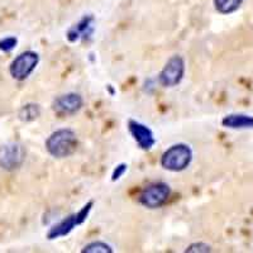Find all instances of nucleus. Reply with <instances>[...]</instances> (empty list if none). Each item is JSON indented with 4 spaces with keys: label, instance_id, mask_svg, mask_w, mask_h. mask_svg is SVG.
Instances as JSON below:
<instances>
[{
    "label": "nucleus",
    "instance_id": "1",
    "mask_svg": "<svg viewBox=\"0 0 253 253\" xmlns=\"http://www.w3.org/2000/svg\"><path fill=\"white\" fill-rule=\"evenodd\" d=\"M44 147L48 155H51L53 158H58V160L67 158L78 151V134L75 130L70 128H60L47 137Z\"/></svg>",
    "mask_w": 253,
    "mask_h": 253
},
{
    "label": "nucleus",
    "instance_id": "2",
    "mask_svg": "<svg viewBox=\"0 0 253 253\" xmlns=\"http://www.w3.org/2000/svg\"><path fill=\"white\" fill-rule=\"evenodd\" d=\"M194 158L193 148L186 143H175L162 153L160 165L170 172H182L191 165Z\"/></svg>",
    "mask_w": 253,
    "mask_h": 253
},
{
    "label": "nucleus",
    "instance_id": "3",
    "mask_svg": "<svg viewBox=\"0 0 253 253\" xmlns=\"http://www.w3.org/2000/svg\"><path fill=\"white\" fill-rule=\"evenodd\" d=\"M92 208H94V200H89L76 213L70 214V215L65 216L63 219L58 220L57 223H55V224L49 228L48 233H47V238L49 241H55V239H60L69 236L72 230H75L76 228L83 225L87 220Z\"/></svg>",
    "mask_w": 253,
    "mask_h": 253
},
{
    "label": "nucleus",
    "instance_id": "4",
    "mask_svg": "<svg viewBox=\"0 0 253 253\" xmlns=\"http://www.w3.org/2000/svg\"><path fill=\"white\" fill-rule=\"evenodd\" d=\"M172 190L164 181H155L146 185L138 195V202L147 209H160L170 200Z\"/></svg>",
    "mask_w": 253,
    "mask_h": 253
},
{
    "label": "nucleus",
    "instance_id": "5",
    "mask_svg": "<svg viewBox=\"0 0 253 253\" xmlns=\"http://www.w3.org/2000/svg\"><path fill=\"white\" fill-rule=\"evenodd\" d=\"M41 57L35 51H24L12 61L9 66V72L14 80L24 81L36 71L40 65Z\"/></svg>",
    "mask_w": 253,
    "mask_h": 253
},
{
    "label": "nucleus",
    "instance_id": "6",
    "mask_svg": "<svg viewBox=\"0 0 253 253\" xmlns=\"http://www.w3.org/2000/svg\"><path fill=\"white\" fill-rule=\"evenodd\" d=\"M185 60L182 56L173 55L165 63L164 69L158 74V84L164 87H175L185 76Z\"/></svg>",
    "mask_w": 253,
    "mask_h": 253
},
{
    "label": "nucleus",
    "instance_id": "7",
    "mask_svg": "<svg viewBox=\"0 0 253 253\" xmlns=\"http://www.w3.org/2000/svg\"><path fill=\"white\" fill-rule=\"evenodd\" d=\"M27 152L24 147L17 142L0 146V167L6 171L18 170L26 161Z\"/></svg>",
    "mask_w": 253,
    "mask_h": 253
},
{
    "label": "nucleus",
    "instance_id": "8",
    "mask_svg": "<svg viewBox=\"0 0 253 253\" xmlns=\"http://www.w3.org/2000/svg\"><path fill=\"white\" fill-rule=\"evenodd\" d=\"M84 99L79 92H66L58 95L52 101V110L58 117H71L83 109Z\"/></svg>",
    "mask_w": 253,
    "mask_h": 253
},
{
    "label": "nucleus",
    "instance_id": "9",
    "mask_svg": "<svg viewBox=\"0 0 253 253\" xmlns=\"http://www.w3.org/2000/svg\"><path fill=\"white\" fill-rule=\"evenodd\" d=\"M128 130H129L132 138L137 143V146L142 151H151L157 143V139L155 137V133L147 124L142 122L129 119L128 121Z\"/></svg>",
    "mask_w": 253,
    "mask_h": 253
},
{
    "label": "nucleus",
    "instance_id": "10",
    "mask_svg": "<svg viewBox=\"0 0 253 253\" xmlns=\"http://www.w3.org/2000/svg\"><path fill=\"white\" fill-rule=\"evenodd\" d=\"M95 32V18L91 14H85L78 23L71 26L66 33V38L69 42L75 43L79 41L89 40L92 37Z\"/></svg>",
    "mask_w": 253,
    "mask_h": 253
},
{
    "label": "nucleus",
    "instance_id": "11",
    "mask_svg": "<svg viewBox=\"0 0 253 253\" xmlns=\"http://www.w3.org/2000/svg\"><path fill=\"white\" fill-rule=\"evenodd\" d=\"M221 126L227 129H253V117L243 113H232L221 119Z\"/></svg>",
    "mask_w": 253,
    "mask_h": 253
},
{
    "label": "nucleus",
    "instance_id": "12",
    "mask_svg": "<svg viewBox=\"0 0 253 253\" xmlns=\"http://www.w3.org/2000/svg\"><path fill=\"white\" fill-rule=\"evenodd\" d=\"M41 113H42V109H41L40 104L28 103L20 108L18 112V118L24 123H29V122H35L36 119L40 118Z\"/></svg>",
    "mask_w": 253,
    "mask_h": 253
},
{
    "label": "nucleus",
    "instance_id": "13",
    "mask_svg": "<svg viewBox=\"0 0 253 253\" xmlns=\"http://www.w3.org/2000/svg\"><path fill=\"white\" fill-rule=\"evenodd\" d=\"M245 0H213L214 8L219 14L229 15L237 12Z\"/></svg>",
    "mask_w": 253,
    "mask_h": 253
},
{
    "label": "nucleus",
    "instance_id": "14",
    "mask_svg": "<svg viewBox=\"0 0 253 253\" xmlns=\"http://www.w3.org/2000/svg\"><path fill=\"white\" fill-rule=\"evenodd\" d=\"M83 253H113V247L108 245L107 242L103 241H92L87 243L85 247L81 250Z\"/></svg>",
    "mask_w": 253,
    "mask_h": 253
},
{
    "label": "nucleus",
    "instance_id": "15",
    "mask_svg": "<svg viewBox=\"0 0 253 253\" xmlns=\"http://www.w3.org/2000/svg\"><path fill=\"white\" fill-rule=\"evenodd\" d=\"M18 44V40L17 37H13V36H10V37H4L0 40V51L3 52H12L13 49L17 47Z\"/></svg>",
    "mask_w": 253,
    "mask_h": 253
},
{
    "label": "nucleus",
    "instance_id": "16",
    "mask_svg": "<svg viewBox=\"0 0 253 253\" xmlns=\"http://www.w3.org/2000/svg\"><path fill=\"white\" fill-rule=\"evenodd\" d=\"M185 252H189V253L211 252V247H210L208 243H204V242H195V243H191L190 246H187Z\"/></svg>",
    "mask_w": 253,
    "mask_h": 253
},
{
    "label": "nucleus",
    "instance_id": "17",
    "mask_svg": "<svg viewBox=\"0 0 253 253\" xmlns=\"http://www.w3.org/2000/svg\"><path fill=\"white\" fill-rule=\"evenodd\" d=\"M128 171V165L126 164H119L114 167V170H113L112 173V181L115 182L121 180L122 177L124 176V173Z\"/></svg>",
    "mask_w": 253,
    "mask_h": 253
}]
</instances>
